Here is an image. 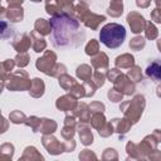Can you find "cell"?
Listing matches in <instances>:
<instances>
[{
    "mask_svg": "<svg viewBox=\"0 0 161 161\" xmlns=\"http://www.w3.org/2000/svg\"><path fill=\"white\" fill-rule=\"evenodd\" d=\"M146 74L152 78L153 80H161V62H152L147 69H146Z\"/></svg>",
    "mask_w": 161,
    "mask_h": 161,
    "instance_id": "2",
    "label": "cell"
},
{
    "mask_svg": "<svg viewBox=\"0 0 161 161\" xmlns=\"http://www.w3.org/2000/svg\"><path fill=\"white\" fill-rule=\"evenodd\" d=\"M125 39H126V29L123 25L117 23H108L99 31L101 43L111 49L121 47Z\"/></svg>",
    "mask_w": 161,
    "mask_h": 161,
    "instance_id": "1",
    "label": "cell"
}]
</instances>
